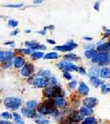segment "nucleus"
Listing matches in <instances>:
<instances>
[{"label": "nucleus", "instance_id": "nucleus-1", "mask_svg": "<svg viewBox=\"0 0 110 124\" xmlns=\"http://www.w3.org/2000/svg\"><path fill=\"white\" fill-rule=\"evenodd\" d=\"M21 99L16 97H10V98H7L5 99V105L7 108H11V109H18V108L21 105Z\"/></svg>", "mask_w": 110, "mask_h": 124}, {"label": "nucleus", "instance_id": "nucleus-2", "mask_svg": "<svg viewBox=\"0 0 110 124\" xmlns=\"http://www.w3.org/2000/svg\"><path fill=\"white\" fill-rule=\"evenodd\" d=\"M93 62L97 63L99 65H103V64H106L107 62H110V54L109 53H100L98 54L96 57H95L92 60Z\"/></svg>", "mask_w": 110, "mask_h": 124}, {"label": "nucleus", "instance_id": "nucleus-3", "mask_svg": "<svg viewBox=\"0 0 110 124\" xmlns=\"http://www.w3.org/2000/svg\"><path fill=\"white\" fill-rule=\"evenodd\" d=\"M76 46L77 45L73 43V41H69L68 43L62 45V46H56V47H54V50H56V51H62V52H70L72 50L75 49Z\"/></svg>", "mask_w": 110, "mask_h": 124}, {"label": "nucleus", "instance_id": "nucleus-4", "mask_svg": "<svg viewBox=\"0 0 110 124\" xmlns=\"http://www.w3.org/2000/svg\"><path fill=\"white\" fill-rule=\"evenodd\" d=\"M33 72H34V66L31 63H27L21 69V75L23 76L29 77V76H30Z\"/></svg>", "mask_w": 110, "mask_h": 124}, {"label": "nucleus", "instance_id": "nucleus-5", "mask_svg": "<svg viewBox=\"0 0 110 124\" xmlns=\"http://www.w3.org/2000/svg\"><path fill=\"white\" fill-rule=\"evenodd\" d=\"M14 56V53L12 52H9V51H2L0 53V61L2 62H7V61H10Z\"/></svg>", "mask_w": 110, "mask_h": 124}, {"label": "nucleus", "instance_id": "nucleus-6", "mask_svg": "<svg viewBox=\"0 0 110 124\" xmlns=\"http://www.w3.org/2000/svg\"><path fill=\"white\" fill-rule=\"evenodd\" d=\"M48 80L45 79V78H42V77H38L34 79L33 81V85H35L36 87H39V88H43L45 87L47 85H48Z\"/></svg>", "mask_w": 110, "mask_h": 124}, {"label": "nucleus", "instance_id": "nucleus-7", "mask_svg": "<svg viewBox=\"0 0 110 124\" xmlns=\"http://www.w3.org/2000/svg\"><path fill=\"white\" fill-rule=\"evenodd\" d=\"M83 103H84V107L92 108H94L97 104V100L95 98H86L83 100Z\"/></svg>", "mask_w": 110, "mask_h": 124}, {"label": "nucleus", "instance_id": "nucleus-8", "mask_svg": "<svg viewBox=\"0 0 110 124\" xmlns=\"http://www.w3.org/2000/svg\"><path fill=\"white\" fill-rule=\"evenodd\" d=\"M25 45H26V46H29V49H31V50H37V49L45 50L46 49V47H45L44 45L38 44V43H36V42H31V41H27V42H25Z\"/></svg>", "mask_w": 110, "mask_h": 124}, {"label": "nucleus", "instance_id": "nucleus-9", "mask_svg": "<svg viewBox=\"0 0 110 124\" xmlns=\"http://www.w3.org/2000/svg\"><path fill=\"white\" fill-rule=\"evenodd\" d=\"M21 112L22 114L24 116H26L27 118L32 119L35 116V110L34 109H31V108H23L21 109Z\"/></svg>", "mask_w": 110, "mask_h": 124}, {"label": "nucleus", "instance_id": "nucleus-10", "mask_svg": "<svg viewBox=\"0 0 110 124\" xmlns=\"http://www.w3.org/2000/svg\"><path fill=\"white\" fill-rule=\"evenodd\" d=\"M84 116H83L81 114V112H77V111H73L72 114L70 115V118L72 120H73V121H80V120H82L84 119Z\"/></svg>", "mask_w": 110, "mask_h": 124}, {"label": "nucleus", "instance_id": "nucleus-11", "mask_svg": "<svg viewBox=\"0 0 110 124\" xmlns=\"http://www.w3.org/2000/svg\"><path fill=\"white\" fill-rule=\"evenodd\" d=\"M71 64H73L72 61H70V60H64V61H62V62H60L59 63H58V67H59L61 70H64V71H66L67 67L70 66Z\"/></svg>", "mask_w": 110, "mask_h": 124}, {"label": "nucleus", "instance_id": "nucleus-12", "mask_svg": "<svg viewBox=\"0 0 110 124\" xmlns=\"http://www.w3.org/2000/svg\"><path fill=\"white\" fill-rule=\"evenodd\" d=\"M78 92L82 95H87L89 93V87L84 83H80L78 87Z\"/></svg>", "mask_w": 110, "mask_h": 124}, {"label": "nucleus", "instance_id": "nucleus-13", "mask_svg": "<svg viewBox=\"0 0 110 124\" xmlns=\"http://www.w3.org/2000/svg\"><path fill=\"white\" fill-rule=\"evenodd\" d=\"M53 100H54L55 105L58 107H60V108H62V107H64L66 105L65 99L62 98V97H57V98H53Z\"/></svg>", "mask_w": 110, "mask_h": 124}, {"label": "nucleus", "instance_id": "nucleus-14", "mask_svg": "<svg viewBox=\"0 0 110 124\" xmlns=\"http://www.w3.org/2000/svg\"><path fill=\"white\" fill-rule=\"evenodd\" d=\"M98 54H99V53H97L96 51H95V50H87V51H85V53H84L85 57L88 58V59H92V60L95 57H96Z\"/></svg>", "mask_w": 110, "mask_h": 124}, {"label": "nucleus", "instance_id": "nucleus-15", "mask_svg": "<svg viewBox=\"0 0 110 124\" xmlns=\"http://www.w3.org/2000/svg\"><path fill=\"white\" fill-rule=\"evenodd\" d=\"M24 63H25V61L21 57H16L14 60V66L16 68H21L22 66H24Z\"/></svg>", "mask_w": 110, "mask_h": 124}, {"label": "nucleus", "instance_id": "nucleus-16", "mask_svg": "<svg viewBox=\"0 0 110 124\" xmlns=\"http://www.w3.org/2000/svg\"><path fill=\"white\" fill-rule=\"evenodd\" d=\"M90 81H91V83H92L95 86H99L100 85H105L104 84V81L100 80L98 77H96V76H91V77H90Z\"/></svg>", "mask_w": 110, "mask_h": 124}, {"label": "nucleus", "instance_id": "nucleus-17", "mask_svg": "<svg viewBox=\"0 0 110 124\" xmlns=\"http://www.w3.org/2000/svg\"><path fill=\"white\" fill-rule=\"evenodd\" d=\"M100 76L102 78H109L110 77V69L108 67H104L100 71Z\"/></svg>", "mask_w": 110, "mask_h": 124}, {"label": "nucleus", "instance_id": "nucleus-18", "mask_svg": "<svg viewBox=\"0 0 110 124\" xmlns=\"http://www.w3.org/2000/svg\"><path fill=\"white\" fill-rule=\"evenodd\" d=\"M110 49V43H103V44H100L98 46V52H101L103 53H106V51H108Z\"/></svg>", "mask_w": 110, "mask_h": 124}, {"label": "nucleus", "instance_id": "nucleus-19", "mask_svg": "<svg viewBox=\"0 0 110 124\" xmlns=\"http://www.w3.org/2000/svg\"><path fill=\"white\" fill-rule=\"evenodd\" d=\"M80 112H81V114L83 116H89L92 114V108H87V107H82L81 108V109H80Z\"/></svg>", "mask_w": 110, "mask_h": 124}, {"label": "nucleus", "instance_id": "nucleus-20", "mask_svg": "<svg viewBox=\"0 0 110 124\" xmlns=\"http://www.w3.org/2000/svg\"><path fill=\"white\" fill-rule=\"evenodd\" d=\"M44 95L45 97L47 98H53L54 96V89H53V86H51V87H48L44 90Z\"/></svg>", "mask_w": 110, "mask_h": 124}, {"label": "nucleus", "instance_id": "nucleus-21", "mask_svg": "<svg viewBox=\"0 0 110 124\" xmlns=\"http://www.w3.org/2000/svg\"><path fill=\"white\" fill-rule=\"evenodd\" d=\"M99 74H100V72H99V69L97 67H91L89 70V75L91 76H96L97 77V75H99Z\"/></svg>", "mask_w": 110, "mask_h": 124}, {"label": "nucleus", "instance_id": "nucleus-22", "mask_svg": "<svg viewBox=\"0 0 110 124\" xmlns=\"http://www.w3.org/2000/svg\"><path fill=\"white\" fill-rule=\"evenodd\" d=\"M44 53H41V52H35V53H33L31 54V58L33 59V60H38V59H40V58H44Z\"/></svg>", "mask_w": 110, "mask_h": 124}, {"label": "nucleus", "instance_id": "nucleus-23", "mask_svg": "<svg viewBox=\"0 0 110 124\" xmlns=\"http://www.w3.org/2000/svg\"><path fill=\"white\" fill-rule=\"evenodd\" d=\"M26 105H27V108H31V109H35L36 108L38 107V103L35 100H29V101L27 102Z\"/></svg>", "mask_w": 110, "mask_h": 124}, {"label": "nucleus", "instance_id": "nucleus-24", "mask_svg": "<svg viewBox=\"0 0 110 124\" xmlns=\"http://www.w3.org/2000/svg\"><path fill=\"white\" fill-rule=\"evenodd\" d=\"M13 118H14V120H15L16 124H25V122H24V120H22L21 117L18 115V114H17V113H14Z\"/></svg>", "mask_w": 110, "mask_h": 124}, {"label": "nucleus", "instance_id": "nucleus-25", "mask_svg": "<svg viewBox=\"0 0 110 124\" xmlns=\"http://www.w3.org/2000/svg\"><path fill=\"white\" fill-rule=\"evenodd\" d=\"M59 57V54H58L56 52L54 53H49L47 54H45V56H44V59H57Z\"/></svg>", "mask_w": 110, "mask_h": 124}, {"label": "nucleus", "instance_id": "nucleus-26", "mask_svg": "<svg viewBox=\"0 0 110 124\" xmlns=\"http://www.w3.org/2000/svg\"><path fill=\"white\" fill-rule=\"evenodd\" d=\"M40 75L42 76V78H50L51 77V71L50 70H42L40 72Z\"/></svg>", "mask_w": 110, "mask_h": 124}, {"label": "nucleus", "instance_id": "nucleus-27", "mask_svg": "<svg viewBox=\"0 0 110 124\" xmlns=\"http://www.w3.org/2000/svg\"><path fill=\"white\" fill-rule=\"evenodd\" d=\"M95 119L92 117H88L83 121V124H95Z\"/></svg>", "mask_w": 110, "mask_h": 124}, {"label": "nucleus", "instance_id": "nucleus-28", "mask_svg": "<svg viewBox=\"0 0 110 124\" xmlns=\"http://www.w3.org/2000/svg\"><path fill=\"white\" fill-rule=\"evenodd\" d=\"M1 117L4 118V120H9V119H12L13 118V115L9 112H3L1 114Z\"/></svg>", "mask_w": 110, "mask_h": 124}, {"label": "nucleus", "instance_id": "nucleus-29", "mask_svg": "<svg viewBox=\"0 0 110 124\" xmlns=\"http://www.w3.org/2000/svg\"><path fill=\"white\" fill-rule=\"evenodd\" d=\"M66 59H70V61H73V60H79L80 58L78 56H76L73 53H70V54H66L65 55Z\"/></svg>", "mask_w": 110, "mask_h": 124}, {"label": "nucleus", "instance_id": "nucleus-30", "mask_svg": "<svg viewBox=\"0 0 110 124\" xmlns=\"http://www.w3.org/2000/svg\"><path fill=\"white\" fill-rule=\"evenodd\" d=\"M49 83L52 86H56V84H57V80L55 77H53V76H51L50 78H49Z\"/></svg>", "mask_w": 110, "mask_h": 124}, {"label": "nucleus", "instance_id": "nucleus-31", "mask_svg": "<svg viewBox=\"0 0 110 124\" xmlns=\"http://www.w3.org/2000/svg\"><path fill=\"white\" fill-rule=\"evenodd\" d=\"M35 122L38 124H50L48 120H44V119H37L35 120Z\"/></svg>", "mask_w": 110, "mask_h": 124}, {"label": "nucleus", "instance_id": "nucleus-32", "mask_svg": "<svg viewBox=\"0 0 110 124\" xmlns=\"http://www.w3.org/2000/svg\"><path fill=\"white\" fill-rule=\"evenodd\" d=\"M17 52H19V53H23V54H29V53H33L31 49H21V50H18Z\"/></svg>", "mask_w": 110, "mask_h": 124}, {"label": "nucleus", "instance_id": "nucleus-33", "mask_svg": "<svg viewBox=\"0 0 110 124\" xmlns=\"http://www.w3.org/2000/svg\"><path fill=\"white\" fill-rule=\"evenodd\" d=\"M12 66V60L10 61H7V62H3V68L7 69V68H9V67Z\"/></svg>", "mask_w": 110, "mask_h": 124}, {"label": "nucleus", "instance_id": "nucleus-34", "mask_svg": "<svg viewBox=\"0 0 110 124\" xmlns=\"http://www.w3.org/2000/svg\"><path fill=\"white\" fill-rule=\"evenodd\" d=\"M8 25L10 27H17L18 25V21H16V20L11 19V20H9V21H8Z\"/></svg>", "mask_w": 110, "mask_h": 124}, {"label": "nucleus", "instance_id": "nucleus-35", "mask_svg": "<svg viewBox=\"0 0 110 124\" xmlns=\"http://www.w3.org/2000/svg\"><path fill=\"white\" fill-rule=\"evenodd\" d=\"M101 90H102V93L106 94V92H108V91H109V88L106 86V85H103L101 86Z\"/></svg>", "mask_w": 110, "mask_h": 124}, {"label": "nucleus", "instance_id": "nucleus-36", "mask_svg": "<svg viewBox=\"0 0 110 124\" xmlns=\"http://www.w3.org/2000/svg\"><path fill=\"white\" fill-rule=\"evenodd\" d=\"M63 76H64V78L68 80H71L72 79V75H71L70 72H64L63 73Z\"/></svg>", "mask_w": 110, "mask_h": 124}, {"label": "nucleus", "instance_id": "nucleus-37", "mask_svg": "<svg viewBox=\"0 0 110 124\" xmlns=\"http://www.w3.org/2000/svg\"><path fill=\"white\" fill-rule=\"evenodd\" d=\"M6 7H8V8H21V7H23V4H17V5H6Z\"/></svg>", "mask_w": 110, "mask_h": 124}, {"label": "nucleus", "instance_id": "nucleus-38", "mask_svg": "<svg viewBox=\"0 0 110 124\" xmlns=\"http://www.w3.org/2000/svg\"><path fill=\"white\" fill-rule=\"evenodd\" d=\"M76 85V81H72L70 84H69V87H70L71 89L74 88V86Z\"/></svg>", "mask_w": 110, "mask_h": 124}, {"label": "nucleus", "instance_id": "nucleus-39", "mask_svg": "<svg viewBox=\"0 0 110 124\" xmlns=\"http://www.w3.org/2000/svg\"><path fill=\"white\" fill-rule=\"evenodd\" d=\"M78 71H79L82 75H85V74H86V72H85V70H84L83 67H79V68H78Z\"/></svg>", "mask_w": 110, "mask_h": 124}, {"label": "nucleus", "instance_id": "nucleus-40", "mask_svg": "<svg viewBox=\"0 0 110 124\" xmlns=\"http://www.w3.org/2000/svg\"><path fill=\"white\" fill-rule=\"evenodd\" d=\"M0 124H11L10 123V122H8V121H7V120H1V121H0Z\"/></svg>", "mask_w": 110, "mask_h": 124}, {"label": "nucleus", "instance_id": "nucleus-41", "mask_svg": "<svg viewBox=\"0 0 110 124\" xmlns=\"http://www.w3.org/2000/svg\"><path fill=\"white\" fill-rule=\"evenodd\" d=\"M99 6H100V3H99V2H96L95 5V10H98V7H99Z\"/></svg>", "mask_w": 110, "mask_h": 124}, {"label": "nucleus", "instance_id": "nucleus-42", "mask_svg": "<svg viewBox=\"0 0 110 124\" xmlns=\"http://www.w3.org/2000/svg\"><path fill=\"white\" fill-rule=\"evenodd\" d=\"M18 31H14L13 32H11V33H10V35H11V36H15L16 34H17V33H18Z\"/></svg>", "mask_w": 110, "mask_h": 124}, {"label": "nucleus", "instance_id": "nucleus-43", "mask_svg": "<svg viewBox=\"0 0 110 124\" xmlns=\"http://www.w3.org/2000/svg\"><path fill=\"white\" fill-rule=\"evenodd\" d=\"M84 40H92L93 39L91 38V37H84Z\"/></svg>", "mask_w": 110, "mask_h": 124}, {"label": "nucleus", "instance_id": "nucleus-44", "mask_svg": "<svg viewBox=\"0 0 110 124\" xmlns=\"http://www.w3.org/2000/svg\"><path fill=\"white\" fill-rule=\"evenodd\" d=\"M49 43H51V44H55V41L54 40H47Z\"/></svg>", "mask_w": 110, "mask_h": 124}, {"label": "nucleus", "instance_id": "nucleus-45", "mask_svg": "<svg viewBox=\"0 0 110 124\" xmlns=\"http://www.w3.org/2000/svg\"><path fill=\"white\" fill-rule=\"evenodd\" d=\"M85 48H86V49H89V50H93V48H91V45H86Z\"/></svg>", "mask_w": 110, "mask_h": 124}, {"label": "nucleus", "instance_id": "nucleus-46", "mask_svg": "<svg viewBox=\"0 0 110 124\" xmlns=\"http://www.w3.org/2000/svg\"><path fill=\"white\" fill-rule=\"evenodd\" d=\"M33 2H34L35 4H40V3H41L42 1H33Z\"/></svg>", "mask_w": 110, "mask_h": 124}, {"label": "nucleus", "instance_id": "nucleus-47", "mask_svg": "<svg viewBox=\"0 0 110 124\" xmlns=\"http://www.w3.org/2000/svg\"><path fill=\"white\" fill-rule=\"evenodd\" d=\"M39 33H41L42 35H44L45 34V31H39Z\"/></svg>", "mask_w": 110, "mask_h": 124}, {"label": "nucleus", "instance_id": "nucleus-48", "mask_svg": "<svg viewBox=\"0 0 110 124\" xmlns=\"http://www.w3.org/2000/svg\"><path fill=\"white\" fill-rule=\"evenodd\" d=\"M109 92H110V88H109Z\"/></svg>", "mask_w": 110, "mask_h": 124}]
</instances>
